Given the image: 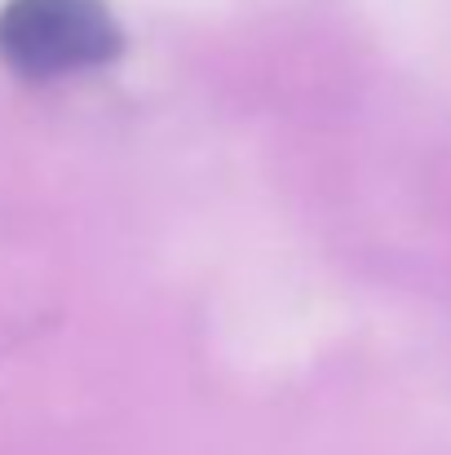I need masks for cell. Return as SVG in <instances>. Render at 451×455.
Masks as SVG:
<instances>
[{"label": "cell", "instance_id": "1", "mask_svg": "<svg viewBox=\"0 0 451 455\" xmlns=\"http://www.w3.org/2000/svg\"><path fill=\"white\" fill-rule=\"evenodd\" d=\"M125 31L102 0H9L0 9V58L22 76H67L120 53Z\"/></svg>", "mask_w": 451, "mask_h": 455}]
</instances>
